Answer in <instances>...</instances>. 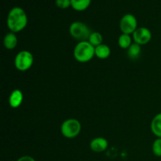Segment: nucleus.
Masks as SVG:
<instances>
[{
    "mask_svg": "<svg viewBox=\"0 0 161 161\" xmlns=\"http://www.w3.org/2000/svg\"><path fill=\"white\" fill-rule=\"evenodd\" d=\"M55 4L60 9H65L71 6V0H55Z\"/></svg>",
    "mask_w": 161,
    "mask_h": 161,
    "instance_id": "18",
    "label": "nucleus"
},
{
    "mask_svg": "<svg viewBox=\"0 0 161 161\" xmlns=\"http://www.w3.org/2000/svg\"><path fill=\"white\" fill-rule=\"evenodd\" d=\"M91 3V0H71V6L75 11L86 10Z\"/></svg>",
    "mask_w": 161,
    "mask_h": 161,
    "instance_id": "13",
    "label": "nucleus"
},
{
    "mask_svg": "<svg viewBox=\"0 0 161 161\" xmlns=\"http://www.w3.org/2000/svg\"><path fill=\"white\" fill-rule=\"evenodd\" d=\"M73 56L79 62H88L95 56V47L88 41L79 42L74 48Z\"/></svg>",
    "mask_w": 161,
    "mask_h": 161,
    "instance_id": "2",
    "label": "nucleus"
},
{
    "mask_svg": "<svg viewBox=\"0 0 161 161\" xmlns=\"http://www.w3.org/2000/svg\"><path fill=\"white\" fill-rule=\"evenodd\" d=\"M17 161H36V160L30 156H23V157L17 159Z\"/></svg>",
    "mask_w": 161,
    "mask_h": 161,
    "instance_id": "19",
    "label": "nucleus"
},
{
    "mask_svg": "<svg viewBox=\"0 0 161 161\" xmlns=\"http://www.w3.org/2000/svg\"><path fill=\"white\" fill-rule=\"evenodd\" d=\"M151 130L157 137L161 138V113L156 115L151 122Z\"/></svg>",
    "mask_w": 161,
    "mask_h": 161,
    "instance_id": "12",
    "label": "nucleus"
},
{
    "mask_svg": "<svg viewBox=\"0 0 161 161\" xmlns=\"http://www.w3.org/2000/svg\"><path fill=\"white\" fill-rule=\"evenodd\" d=\"M34 63L33 54L28 50H21L19 52L14 59V65L18 71L26 72L31 68Z\"/></svg>",
    "mask_w": 161,
    "mask_h": 161,
    "instance_id": "5",
    "label": "nucleus"
},
{
    "mask_svg": "<svg viewBox=\"0 0 161 161\" xmlns=\"http://www.w3.org/2000/svg\"><path fill=\"white\" fill-rule=\"evenodd\" d=\"M6 24L10 31L14 33L20 32L28 25V16L22 8L16 6L12 8L8 14Z\"/></svg>",
    "mask_w": 161,
    "mask_h": 161,
    "instance_id": "1",
    "label": "nucleus"
},
{
    "mask_svg": "<svg viewBox=\"0 0 161 161\" xmlns=\"http://www.w3.org/2000/svg\"><path fill=\"white\" fill-rule=\"evenodd\" d=\"M17 42H18V39L16 36V33L12 32V31L7 33L3 39V45L5 48L9 50L15 49L17 46Z\"/></svg>",
    "mask_w": 161,
    "mask_h": 161,
    "instance_id": "10",
    "label": "nucleus"
},
{
    "mask_svg": "<svg viewBox=\"0 0 161 161\" xmlns=\"http://www.w3.org/2000/svg\"><path fill=\"white\" fill-rule=\"evenodd\" d=\"M132 43H133L132 42V37L130 36V35L122 33L118 39V45L122 49L127 50L131 46Z\"/></svg>",
    "mask_w": 161,
    "mask_h": 161,
    "instance_id": "15",
    "label": "nucleus"
},
{
    "mask_svg": "<svg viewBox=\"0 0 161 161\" xmlns=\"http://www.w3.org/2000/svg\"><path fill=\"white\" fill-rule=\"evenodd\" d=\"M108 142L103 137H97L94 138L90 143V148L94 153H102L107 149Z\"/></svg>",
    "mask_w": 161,
    "mask_h": 161,
    "instance_id": "8",
    "label": "nucleus"
},
{
    "mask_svg": "<svg viewBox=\"0 0 161 161\" xmlns=\"http://www.w3.org/2000/svg\"><path fill=\"white\" fill-rule=\"evenodd\" d=\"M69 33L74 39L78 40L79 42H83L88 41L92 31L83 22L75 21L71 24L69 27Z\"/></svg>",
    "mask_w": 161,
    "mask_h": 161,
    "instance_id": "3",
    "label": "nucleus"
},
{
    "mask_svg": "<svg viewBox=\"0 0 161 161\" xmlns=\"http://www.w3.org/2000/svg\"><path fill=\"white\" fill-rule=\"evenodd\" d=\"M111 54V50L109 47L105 44H101L98 47H95V56L102 60L107 59Z\"/></svg>",
    "mask_w": 161,
    "mask_h": 161,
    "instance_id": "11",
    "label": "nucleus"
},
{
    "mask_svg": "<svg viewBox=\"0 0 161 161\" xmlns=\"http://www.w3.org/2000/svg\"><path fill=\"white\" fill-rule=\"evenodd\" d=\"M82 126L80 121L76 119H68L62 123L61 126V132L66 138H74L80 135Z\"/></svg>",
    "mask_w": 161,
    "mask_h": 161,
    "instance_id": "4",
    "label": "nucleus"
},
{
    "mask_svg": "<svg viewBox=\"0 0 161 161\" xmlns=\"http://www.w3.org/2000/svg\"><path fill=\"white\" fill-rule=\"evenodd\" d=\"M152 149L154 155L158 157H161V138H157L153 142Z\"/></svg>",
    "mask_w": 161,
    "mask_h": 161,
    "instance_id": "17",
    "label": "nucleus"
},
{
    "mask_svg": "<svg viewBox=\"0 0 161 161\" xmlns=\"http://www.w3.org/2000/svg\"><path fill=\"white\" fill-rule=\"evenodd\" d=\"M24 95L20 90L16 89L11 92L9 97V105L11 108H17L21 105L23 102Z\"/></svg>",
    "mask_w": 161,
    "mask_h": 161,
    "instance_id": "9",
    "label": "nucleus"
},
{
    "mask_svg": "<svg viewBox=\"0 0 161 161\" xmlns=\"http://www.w3.org/2000/svg\"><path fill=\"white\" fill-rule=\"evenodd\" d=\"M88 42L94 47H98L99 45L102 44V42H103L102 35L98 31H92L88 39Z\"/></svg>",
    "mask_w": 161,
    "mask_h": 161,
    "instance_id": "16",
    "label": "nucleus"
},
{
    "mask_svg": "<svg viewBox=\"0 0 161 161\" xmlns=\"http://www.w3.org/2000/svg\"><path fill=\"white\" fill-rule=\"evenodd\" d=\"M142 48L141 46L138 44L133 42L130 47L127 49V56L131 60H136L139 58L140 54H141Z\"/></svg>",
    "mask_w": 161,
    "mask_h": 161,
    "instance_id": "14",
    "label": "nucleus"
},
{
    "mask_svg": "<svg viewBox=\"0 0 161 161\" xmlns=\"http://www.w3.org/2000/svg\"><path fill=\"white\" fill-rule=\"evenodd\" d=\"M133 40L135 43L140 46L149 43L152 39V32L150 30L145 27H140L132 34Z\"/></svg>",
    "mask_w": 161,
    "mask_h": 161,
    "instance_id": "7",
    "label": "nucleus"
},
{
    "mask_svg": "<svg viewBox=\"0 0 161 161\" xmlns=\"http://www.w3.org/2000/svg\"><path fill=\"white\" fill-rule=\"evenodd\" d=\"M119 28L124 34H133L138 28L137 18L131 14H125L119 21Z\"/></svg>",
    "mask_w": 161,
    "mask_h": 161,
    "instance_id": "6",
    "label": "nucleus"
}]
</instances>
